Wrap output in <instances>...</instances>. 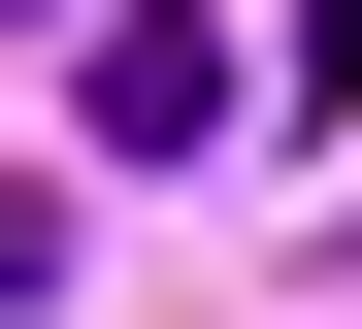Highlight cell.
<instances>
[{
	"mask_svg": "<svg viewBox=\"0 0 362 329\" xmlns=\"http://www.w3.org/2000/svg\"><path fill=\"white\" fill-rule=\"evenodd\" d=\"M230 132V0H132V33H99V165H198Z\"/></svg>",
	"mask_w": 362,
	"mask_h": 329,
	"instance_id": "cell-1",
	"label": "cell"
},
{
	"mask_svg": "<svg viewBox=\"0 0 362 329\" xmlns=\"http://www.w3.org/2000/svg\"><path fill=\"white\" fill-rule=\"evenodd\" d=\"M33 296H66V197H0V329H33Z\"/></svg>",
	"mask_w": 362,
	"mask_h": 329,
	"instance_id": "cell-2",
	"label": "cell"
}]
</instances>
